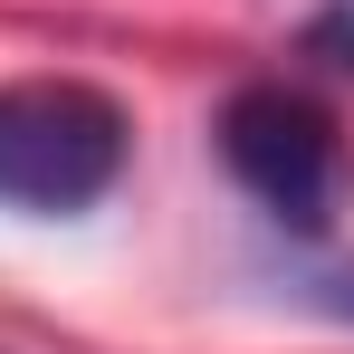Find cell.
<instances>
[{
    "label": "cell",
    "mask_w": 354,
    "mask_h": 354,
    "mask_svg": "<svg viewBox=\"0 0 354 354\" xmlns=\"http://www.w3.org/2000/svg\"><path fill=\"white\" fill-rule=\"evenodd\" d=\"M134 163V124L86 77H10L0 86V201L29 221L96 211Z\"/></svg>",
    "instance_id": "1"
},
{
    "label": "cell",
    "mask_w": 354,
    "mask_h": 354,
    "mask_svg": "<svg viewBox=\"0 0 354 354\" xmlns=\"http://www.w3.org/2000/svg\"><path fill=\"white\" fill-rule=\"evenodd\" d=\"M221 163H230V182L297 239H326L335 211H345V192H354L345 124L326 115L316 96L278 86V77L239 86L230 106H221Z\"/></svg>",
    "instance_id": "2"
},
{
    "label": "cell",
    "mask_w": 354,
    "mask_h": 354,
    "mask_svg": "<svg viewBox=\"0 0 354 354\" xmlns=\"http://www.w3.org/2000/svg\"><path fill=\"white\" fill-rule=\"evenodd\" d=\"M306 58H326V67L354 77V0H326V10L306 19Z\"/></svg>",
    "instance_id": "3"
},
{
    "label": "cell",
    "mask_w": 354,
    "mask_h": 354,
    "mask_svg": "<svg viewBox=\"0 0 354 354\" xmlns=\"http://www.w3.org/2000/svg\"><path fill=\"white\" fill-rule=\"evenodd\" d=\"M297 297H306V306H326V316H354V259H345V268H306Z\"/></svg>",
    "instance_id": "4"
}]
</instances>
